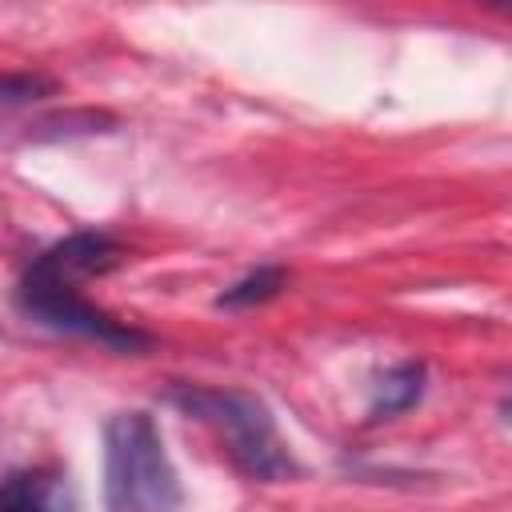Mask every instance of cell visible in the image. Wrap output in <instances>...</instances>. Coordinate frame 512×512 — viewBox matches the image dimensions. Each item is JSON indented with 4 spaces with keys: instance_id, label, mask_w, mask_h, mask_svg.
<instances>
[{
    "instance_id": "obj_1",
    "label": "cell",
    "mask_w": 512,
    "mask_h": 512,
    "mask_svg": "<svg viewBox=\"0 0 512 512\" xmlns=\"http://www.w3.org/2000/svg\"><path fill=\"white\" fill-rule=\"evenodd\" d=\"M184 500L164 436L148 412H116L104 424V508L176 512Z\"/></svg>"
},
{
    "instance_id": "obj_2",
    "label": "cell",
    "mask_w": 512,
    "mask_h": 512,
    "mask_svg": "<svg viewBox=\"0 0 512 512\" xmlns=\"http://www.w3.org/2000/svg\"><path fill=\"white\" fill-rule=\"evenodd\" d=\"M172 404L184 416H196L200 424H208L224 440L228 460L252 480H284L296 472V460L280 440L268 404L256 400L252 392L184 384V388H172Z\"/></svg>"
},
{
    "instance_id": "obj_3",
    "label": "cell",
    "mask_w": 512,
    "mask_h": 512,
    "mask_svg": "<svg viewBox=\"0 0 512 512\" xmlns=\"http://www.w3.org/2000/svg\"><path fill=\"white\" fill-rule=\"evenodd\" d=\"M16 300H20V312L32 316L36 324L52 328V332H68V336H84V340H96V344H108V348H120V352H136L148 344L144 332L112 320L108 312L92 308L76 288H56V284H40V280H20L16 288Z\"/></svg>"
},
{
    "instance_id": "obj_4",
    "label": "cell",
    "mask_w": 512,
    "mask_h": 512,
    "mask_svg": "<svg viewBox=\"0 0 512 512\" xmlns=\"http://www.w3.org/2000/svg\"><path fill=\"white\" fill-rule=\"evenodd\" d=\"M120 244L104 232H76L52 248H44L32 264H28V280H40V284H56V288H76L80 280L88 276H100L108 268L120 264Z\"/></svg>"
},
{
    "instance_id": "obj_5",
    "label": "cell",
    "mask_w": 512,
    "mask_h": 512,
    "mask_svg": "<svg viewBox=\"0 0 512 512\" xmlns=\"http://www.w3.org/2000/svg\"><path fill=\"white\" fill-rule=\"evenodd\" d=\"M76 488L60 468H20L0 480V512H76Z\"/></svg>"
},
{
    "instance_id": "obj_6",
    "label": "cell",
    "mask_w": 512,
    "mask_h": 512,
    "mask_svg": "<svg viewBox=\"0 0 512 512\" xmlns=\"http://www.w3.org/2000/svg\"><path fill=\"white\" fill-rule=\"evenodd\" d=\"M420 392H424V364H416V360L396 364V368H388V372L380 376L376 396H372V404H368V416H372V420H388V416L412 408V404L420 400Z\"/></svg>"
},
{
    "instance_id": "obj_7",
    "label": "cell",
    "mask_w": 512,
    "mask_h": 512,
    "mask_svg": "<svg viewBox=\"0 0 512 512\" xmlns=\"http://www.w3.org/2000/svg\"><path fill=\"white\" fill-rule=\"evenodd\" d=\"M52 92H56V84L48 76H36V72H4L0 76V124L12 120L16 112L32 108L36 100L52 96Z\"/></svg>"
},
{
    "instance_id": "obj_8",
    "label": "cell",
    "mask_w": 512,
    "mask_h": 512,
    "mask_svg": "<svg viewBox=\"0 0 512 512\" xmlns=\"http://www.w3.org/2000/svg\"><path fill=\"white\" fill-rule=\"evenodd\" d=\"M284 284H288V272H284V268H256V272H248L244 280H236L232 288H224V292L216 296V304H220V308L264 304V300H272Z\"/></svg>"
}]
</instances>
